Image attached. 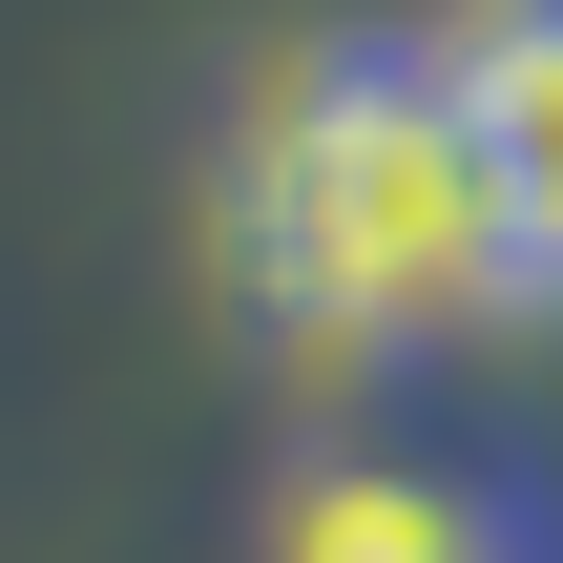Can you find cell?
I'll use <instances>...</instances> for the list:
<instances>
[{"mask_svg":"<svg viewBox=\"0 0 563 563\" xmlns=\"http://www.w3.org/2000/svg\"><path fill=\"white\" fill-rule=\"evenodd\" d=\"M209 272L292 376H439L481 334H522V230L460 104L439 21H313L251 63L230 146H209Z\"/></svg>","mask_w":563,"mask_h":563,"instance_id":"6da1fadb","label":"cell"},{"mask_svg":"<svg viewBox=\"0 0 563 563\" xmlns=\"http://www.w3.org/2000/svg\"><path fill=\"white\" fill-rule=\"evenodd\" d=\"M251 563H563V501L460 439H292L251 501Z\"/></svg>","mask_w":563,"mask_h":563,"instance_id":"7a4b0ae2","label":"cell"},{"mask_svg":"<svg viewBox=\"0 0 563 563\" xmlns=\"http://www.w3.org/2000/svg\"><path fill=\"white\" fill-rule=\"evenodd\" d=\"M439 42H460V104L522 230V313H563V0H439Z\"/></svg>","mask_w":563,"mask_h":563,"instance_id":"3957f363","label":"cell"}]
</instances>
